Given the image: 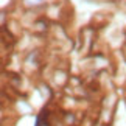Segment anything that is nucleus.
I'll return each instance as SVG.
<instances>
[{
  "label": "nucleus",
  "instance_id": "nucleus-2",
  "mask_svg": "<svg viewBox=\"0 0 126 126\" xmlns=\"http://www.w3.org/2000/svg\"><path fill=\"white\" fill-rule=\"evenodd\" d=\"M33 31L34 33H44V31H47V22L44 20V19H41V20H36L34 22V25H33Z\"/></svg>",
  "mask_w": 126,
  "mask_h": 126
},
{
  "label": "nucleus",
  "instance_id": "nucleus-3",
  "mask_svg": "<svg viewBox=\"0 0 126 126\" xmlns=\"http://www.w3.org/2000/svg\"><path fill=\"white\" fill-rule=\"evenodd\" d=\"M123 55H125V58H126V44H125V47H123Z\"/></svg>",
  "mask_w": 126,
  "mask_h": 126
},
{
  "label": "nucleus",
  "instance_id": "nucleus-1",
  "mask_svg": "<svg viewBox=\"0 0 126 126\" xmlns=\"http://www.w3.org/2000/svg\"><path fill=\"white\" fill-rule=\"evenodd\" d=\"M37 51H33L30 53V55L27 56V59H25V64L28 67H33V69H36V67H39V59H37Z\"/></svg>",
  "mask_w": 126,
  "mask_h": 126
}]
</instances>
